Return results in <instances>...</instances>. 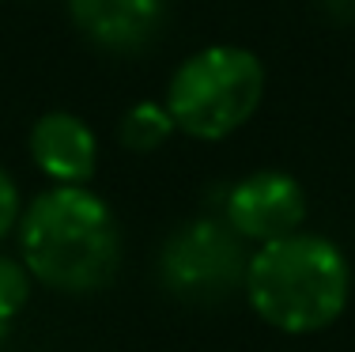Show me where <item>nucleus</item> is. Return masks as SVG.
I'll use <instances>...</instances> for the list:
<instances>
[{
    "label": "nucleus",
    "instance_id": "f03ea898",
    "mask_svg": "<svg viewBox=\"0 0 355 352\" xmlns=\"http://www.w3.org/2000/svg\"><path fill=\"white\" fill-rule=\"evenodd\" d=\"M242 288L250 311L265 326L306 337L329 330L348 311L352 265L333 239L295 231L253 250Z\"/></svg>",
    "mask_w": 355,
    "mask_h": 352
},
{
    "label": "nucleus",
    "instance_id": "39448f33",
    "mask_svg": "<svg viewBox=\"0 0 355 352\" xmlns=\"http://www.w3.org/2000/svg\"><path fill=\"white\" fill-rule=\"evenodd\" d=\"M223 220L246 242H272L302 231L306 220V190L287 171H253L239 178L227 194Z\"/></svg>",
    "mask_w": 355,
    "mask_h": 352
},
{
    "label": "nucleus",
    "instance_id": "9d476101",
    "mask_svg": "<svg viewBox=\"0 0 355 352\" xmlns=\"http://www.w3.org/2000/svg\"><path fill=\"white\" fill-rule=\"evenodd\" d=\"M19 216H23L19 186H15V178L0 167V239H4L12 228H19Z\"/></svg>",
    "mask_w": 355,
    "mask_h": 352
},
{
    "label": "nucleus",
    "instance_id": "7ed1b4c3",
    "mask_svg": "<svg viewBox=\"0 0 355 352\" xmlns=\"http://www.w3.org/2000/svg\"><path fill=\"white\" fill-rule=\"evenodd\" d=\"M268 72L253 49L216 42L189 53L166 83V110L193 140H227L257 114Z\"/></svg>",
    "mask_w": 355,
    "mask_h": 352
},
{
    "label": "nucleus",
    "instance_id": "6e6552de",
    "mask_svg": "<svg viewBox=\"0 0 355 352\" xmlns=\"http://www.w3.org/2000/svg\"><path fill=\"white\" fill-rule=\"evenodd\" d=\"M174 133H178V125H174L171 110H166V103H132L121 114V125H117V140L137 156L159 152Z\"/></svg>",
    "mask_w": 355,
    "mask_h": 352
},
{
    "label": "nucleus",
    "instance_id": "423d86ee",
    "mask_svg": "<svg viewBox=\"0 0 355 352\" xmlns=\"http://www.w3.org/2000/svg\"><path fill=\"white\" fill-rule=\"evenodd\" d=\"M69 19L91 46L129 57L159 42L166 0H69Z\"/></svg>",
    "mask_w": 355,
    "mask_h": 352
},
{
    "label": "nucleus",
    "instance_id": "20e7f679",
    "mask_svg": "<svg viewBox=\"0 0 355 352\" xmlns=\"http://www.w3.org/2000/svg\"><path fill=\"white\" fill-rule=\"evenodd\" d=\"M242 239L227 228V220H193L182 231H174L163 246V284L182 299L212 303L231 296L246 276Z\"/></svg>",
    "mask_w": 355,
    "mask_h": 352
},
{
    "label": "nucleus",
    "instance_id": "9b49d317",
    "mask_svg": "<svg viewBox=\"0 0 355 352\" xmlns=\"http://www.w3.org/2000/svg\"><path fill=\"white\" fill-rule=\"evenodd\" d=\"M0 333H4V326H0Z\"/></svg>",
    "mask_w": 355,
    "mask_h": 352
},
{
    "label": "nucleus",
    "instance_id": "0eeeda50",
    "mask_svg": "<svg viewBox=\"0 0 355 352\" xmlns=\"http://www.w3.org/2000/svg\"><path fill=\"white\" fill-rule=\"evenodd\" d=\"M27 156L53 186H87L98 167V137L80 114L46 110L27 133Z\"/></svg>",
    "mask_w": 355,
    "mask_h": 352
},
{
    "label": "nucleus",
    "instance_id": "f257e3e1",
    "mask_svg": "<svg viewBox=\"0 0 355 352\" xmlns=\"http://www.w3.org/2000/svg\"><path fill=\"white\" fill-rule=\"evenodd\" d=\"M19 262L31 280L64 296L103 292L121 269L114 208L87 186H49L19 216Z\"/></svg>",
    "mask_w": 355,
    "mask_h": 352
},
{
    "label": "nucleus",
    "instance_id": "1a4fd4ad",
    "mask_svg": "<svg viewBox=\"0 0 355 352\" xmlns=\"http://www.w3.org/2000/svg\"><path fill=\"white\" fill-rule=\"evenodd\" d=\"M27 296H31V273L23 269V262L0 258V326H8V318L19 315Z\"/></svg>",
    "mask_w": 355,
    "mask_h": 352
}]
</instances>
